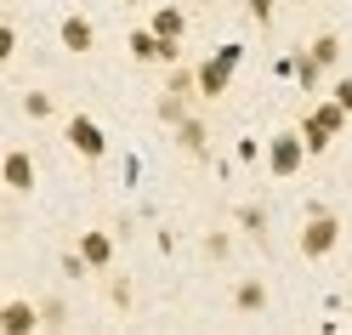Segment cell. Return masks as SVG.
Masks as SVG:
<instances>
[{"instance_id":"6da1fadb","label":"cell","mask_w":352,"mask_h":335,"mask_svg":"<svg viewBox=\"0 0 352 335\" xmlns=\"http://www.w3.org/2000/svg\"><path fill=\"white\" fill-rule=\"evenodd\" d=\"M336 244H341V221L329 216L324 205H313V210H307V228H301V256L307 261H324Z\"/></svg>"},{"instance_id":"7a4b0ae2","label":"cell","mask_w":352,"mask_h":335,"mask_svg":"<svg viewBox=\"0 0 352 335\" xmlns=\"http://www.w3.org/2000/svg\"><path fill=\"white\" fill-rule=\"evenodd\" d=\"M239 57H245L239 46H222L216 57H205V63H199V97H222V91H228L233 74H239Z\"/></svg>"},{"instance_id":"3957f363","label":"cell","mask_w":352,"mask_h":335,"mask_svg":"<svg viewBox=\"0 0 352 335\" xmlns=\"http://www.w3.org/2000/svg\"><path fill=\"white\" fill-rule=\"evenodd\" d=\"M63 137H69V148L80 153V160H102L108 153V137H102V125L91 114H74L69 125H63Z\"/></svg>"},{"instance_id":"277c9868","label":"cell","mask_w":352,"mask_h":335,"mask_svg":"<svg viewBox=\"0 0 352 335\" xmlns=\"http://www.w3.org/2000/svg\"><path fill=\"white\" fill-rule=\"evenodd\" d=\"M307 160V142H301V131H278V137L267 142V171L273 176H296Z\"/></svg>"},{"instance_id":"5b68a950","label":"cell","mask_w":352,"mask_h":335,"mask_svg":"<svg viewBox=\"0 0 352 335\" xmlns=\"http://www.w3.org/2000/svg\"><path fill=\"white\" fill-rule=\"evenodd\" d=\"M0 176H6L12 193H34V153L29 148H12L6 160H0Z\"/></svg>"},{"instance_id":"8992f818","label":"cell","mask_w":352,"mask_h":335,"mask_svg":"<svg viewBox=\"0 0 352 335\" xmlns=\"http://www.w3.org/2000/svg\"><path fill=\"white\" fill-rule=\"evenodd\" d=\"M57 40H63V52H74V57H85L97 46V29H91V17H80V12H69L63 17V29H57Z\"/></svg>"},{"instance_id":"52a82bcc","label":"cell","mask_w":352,"mask_h":335,"mask_svg":"<svg viewBox=\"0 0 352 335\" xmlns=\"http://www.w3.org/2000/svg\"><path fill=\"white\" fill-rule=\"evenodd\" d=\"M40 318H46V312L34 301H6L0 307V335H29V329H40Z\"/></svg>"},{"instance_id":"ba28073f","label":"cell","mask_w":352,"mask_h":335,"mask_svg":"<svg viewBox=\"0 0 352 335\" xmlns=\"http://www.w3.org/2000/svg\"><path fill=\"white\" fill-rule=\"evenodd\" d=\"M80 256L91 261V273H108V261H114V239H108L102 228H91V233H80Z\"/></svg>"},{"instance_id":"9c48e42d","label":"cell","mask_w":352,"mask_h":335,"mask_svg":"<svg viewBox=\"0 0 352 335\" xmlns=\"http://www.w3.org/2000/svg\"><path fill=\"white\" fill-rule=\"evenodd\" d=\"M148 29L160 34V40H182V34H188V12H182V6H160V12L148 17Z\"/></svg>"},{"instance_id":"30bf717a","label":"cell","mask_w":352,"mask_h":335,"mask_svg":"<svg viewBox=\"0 0 352 335\" xmlns=\"http://www.w3.org/2000/svg\"><path fill=\"white\" fill-rule=\"evenodd\" d=\"M205 142H210V137H205V120H193V114H188L182 125H176V148H182V153L205 160Z\"/></svg>"},{"instance_id":"8fae6325","label":"cell","mask_w":352,"mask_h":335,"mask_svg":"<svg viewBox=\"0 0 352 335\" xmlns=\"http://www.w3.org/2000/svg\"><path fill=\"white\" fill-rule=\"evenodd\" d=\"M125 46H131V57H137V63H160V46H165V40L153 34V29H131Z\"/></svg>"},{"instance_id":"7c38bea8","label":"cell","mask_w":352,"mask_h":335,"mask_svg":"<svg viewBox=\"0 0 352 335\" xmlns=\"http://www.w3.org/2000/svg\"><path fill=\"white\" fill-rule=\"evenodd\" d=\"M233 307H239V312H261V307H267V284H261V279H245V284L233 290Z\"/></svg>"},{"instance_id":"4fadbf2b","label":"cell","mask_w":352,"mask_h":335,"mask_svg":"<svg viewBox=\"0 0 352 335\" xmlns=\"http://www.w3.org/2000/svg\"><path fill=\"white\" fill-rule=\"evenodd\" d=\"M307 57H313L318 69H336V63H341V40H336V34H318L313 46H307Z\"/></svg>"},{"instance_id":"5bb4252c","label":"cell","mask_w":352,"mask_h":335,"mask_svg":"<svg viewBox=\"0 0 352 335\" xmlns=\"http://www.w3.org/2000/svg\"><path fill=\"white\" fill-rule=\"evenodd\" d=\"M296 131H301V142H307V153H329V142H336V137H329V131H324V125H318L313 114H307V120H301Z\"/></svg>"},{"instance_id":"9a60e30c","label":"cell","mask_w":352,"mask_h":335,"mask_svg":"<svg viewBox=\"0 0 352 335\" xmlns=\"http://www.w3.org/2000/svg\"><path fill=\"white\" fill-rule=\"evenodd\" d=\"M313 120H318V125H324V131H329V137H336V131H341V125H346V120H352V114H346V108H341V102H336V97H329V102H318V108H313Z\"/></svg>"},{"instance_id":"2e32d148","label":"cell","mask_w":352,"mask_h":335,"mask_svg":"<svg viewBox=\"0 0 352 335\" xmlns=\"http://www.w3.org/2000/svg\"><path fill=\"white\" fill-rule=\"evenodd\" d=\"M23 114H29V120H52V114H57L52 91H23Z\"/></svg>"},{"instance_id":"e0dca14e","label":"cell","mask_w":352,"mask_h":335,"mask_svg":"<svg viewBox=\"0 0 352 335\" xmlns=\"http://www.w3.org/2000/svg\"><path fill=\"white\" fill-rule=\"evenodd\" d=\"M165 91H176V97H193V91H199V74L176 63V69H170V80H165Z\"/></svg>"},{"instance_id":"ac0fdd59","label":"cell","mask_w":352,"mask_h":335,"mask_svg":"<svg viewBox=\"0 0 352 335\" xmlns=\"http://www.w3.org/2000/svg\"><path fill=\"white\" fill-rule=\"evenodd\" d=\"M160 120H165V125H182V120H188V97L165 91V97H160Z\"/></svg>"},{"instance_id":"d6986e66","label":"cell","mask_w":352,"mask_h":335,"mask_svg":"<svg viewBox=\"0 0 352 335\" xmlns=\"http://www.w3.org/2000/svg\"><path fill=\"white\" fill-rule=\"evenodd\" d=\"M318 74H324V69H318V63H313V57L301 52V57H296V80L307 85V91H318Z\"/></svg>"},{"instance_id":"ffe728a7","label":"cell","mask_w":352,"mask_h":335,"mask_svg":"<svg viewBox=\"0 0 352 335\" xmlns=\"http://www.w3.org/2000/svg\"><path fill=\"white\" fill-rule=\"evenodd\" d=\"M245 12H250L256 29H273V0H245Z\"/></svg>"},{"instance_id":"44dd1931","label":"cell","mask_w":352,"mask_h":335,"mask_svg":"<svg viewBox=\"0 0 352 335\" xmlns=\"http://www.w3.org/2000/svg\"><path fill=\"white\" fill-rule=\"evenodd\" d=\"M12 52H17V29L0 23V63H12Z\"/></svg>"},{"instance_id":"7402d4cb","label":"cell","mask_w":352,"mask_h":335,"mask_svg":"<svg viewBox=\"0 0 352 335\" xmlns=\"http://www.w3.org/2000/svg\"><path fill=\"white\" fill-rule=\"evenodd\" d=\"M205 256L222 261V256H228V233H205Z\"/></svg>"},{"instance_id":"603a6c76","label":"cell","mask_w":352,"mask_h":335,"mask_svg":"<svg viewBox=\"0 0 352 335\" xmlns=\"http://www.w3.org/2000/svg\"><path fill=\"white\" fill-rule=\"evenodd\" d=\"M245 228H250V233H267V216H261V205L245 210Z\"/></svg>"},{"instance_id":"cb8c5ba5","label":"cell","mask_w":352,"mask_h":335,"mask_svg":"<svg viewBox=\"0 0 352 335\" xmlns=\"http://www.w3.org/2000/svg\"><path fill=\"white\" fill-rule=\"evenodd\" d=\"M329 97H336V102L346 108V114H352V80H336V91H329Z\"/></svg>"},{"instance_id":"d4e9b609","label":"cell","mask_w":352,"mask_h":335,"mask_svg":"<svg viewBox=\"0 0 352 335\" xmlns=\"http://www.w3.org/2000/svg\"><path fill=\"white\" fill-rule=\"evenodd\" d=\"M40 312H46V324H63V318H69V307H63V301H46Z\"/></svg>"},{"instance_id":"484cf974","label":"cell","mask_w":352,"mask_h":335,"mask_svg":"<svg viewBox=\"0 0 352 335\" xmlns=\"http://www.w3.org/2000/svg\"><path fill=\"white\" fill-rule=\"evenodd\" d=\"M296 6H307V0H296Z\"/></svg>"},{"instance_id":"4316f807","label":"cell","mask_w":352,"mask_h":335,"mask_svg":"<svg viewBox=\"0 0 352 335\" xmlns=\"http://www.w3.org/2000/svg\"><path fill=\"white\" fill-rule=\"evenodd\" d=\"M205 6H210V0H205Z\"/></svg>"}]
</instances>
